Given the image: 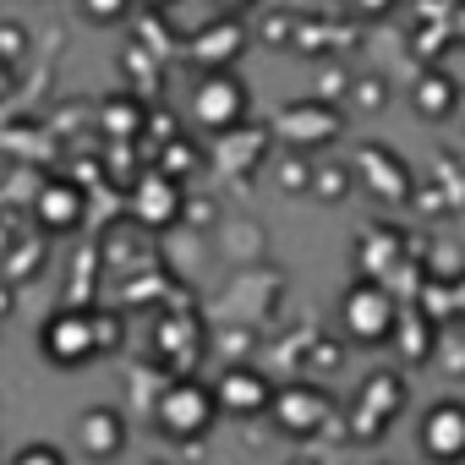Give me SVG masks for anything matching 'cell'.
<instances>
[{
  "label": "cell",
  "mask_w": 465,
  "mask_h": 465,
  "mask_svg": "<svg viewBox=\"0 0 465 465\" xmlns=\"http://www.w3.org/2000/svg\"><path fill=\"white\" fill-rule=\"evenodd\" d=\"M39 345H45V356H50L55 367H83V361H94L99 345H104V340H99V318L83 312V307H61V312L45 318Z\"/></svg>",
  "instance_id": "1"
},
{
  "label": "cell",
  "mask_w": 465,
  "mask_h": 465,
  "mask_svg": "<svg viewBox=\"0 0 465 465\" xmlns=\"http://www.w3.org/2000/svg\"><path fill=\"white\" fill-rule=\"evenodd\" d=\"M394 318H400V312H394V296H389L378 280L351 285V291H345V302H340V323H345V334H351V340H361V345L389 340Z\"/></svg>",
  "instance_id": "2"
},
{
  "label": "cell",
  "mask_w": 465,
  "mask_h": 465,
  "mask_svg": "<svg viewBox=\"0 0 465 465\" xmlns=\"http://www.w3.org/2000/svg\"><path fill=\"white\" fill-rule=\"evenodd\" d=\"M192 115H197L203 132H219V137L236 132L242 115H247V88L230 77V72H203V83L192 94Z\"/></svg>",
  "instance_id": "3"
},
{
  "label": "cell",
  "mask_w": 465,
  "mask_h": 465,
  "mask_svg": "<svg viewBox=\"0 0 465 465\" xmlns=\"http://www.w3.org/2000/svg\"><path fill=\"white\" fill-rule=\"evenodd\" d=\"M219 416V400L203 389V383H170L164 394H159V432H170V438H203L208 432V421Z\"/></svg>",
  "instance_id": "4"
},
{
  "label": "cell",
  "mask_w": 465,
  "mask_h": 465,
  "mask_svg": "<svg viewBox=\"0 0 465 465\" xmlns=\"http://www.w3.org/2000/svg\"><path fill=\"white\" fill-rule=\"evenodd\" d=\"M416 438H421V454H427L432 465H465V400H438V405H427Z\"/></svg>",
  "instance_id": "5"
},
{
  "label": "cell",
  "mask_w": 465,
  "mask_h": 465,
  "mask_svg": "<svg viewBox=\"0 0 465 465\" xmlns=\"http://www.w3.org/2000/svg\"><path fill=\"white\" fill-rule=\"evenodd\" d=\"M400 405H405V383H400L394 372L367 378V383H361V394L351 400V427H356V438H361V443H372V438L400 416Z\"/></svg>",
  "instance_id": "6"
},
{
  "label": "cell",
  "mask_w": 465,
  "mask_h": 465,
  "mask_svg": "<svg viewBox=\"0 0 465 465\" xmlns=\"http://www.w3.org/2000/svg\"><path fill=\"white\" fill-rule=\"evenodd\" d=\"M269 411H274V421H280L285 432H296V438H302V432H318V427L329 421V411H334V405H329V394H323L318 383H291V389H280V394H274V405H269Z\"/></svg>",
  "instance_id": "7"
},
{
  "label": "cell",
  "mask_w": 465,
  "mask_h": 465,
  "mask_svg": "<svg viewBox=\"0 0 465 465\" xmlns=\"http://www.w3.org/2000/svg\"><path fill=\"white\" fill-rule=\"evenodd\" d=\"M213 400H219V411H236V416H258V411H269V405H274V383H269V378H263L258 367H230V372L219 378Z\"/></svg>",
  "instance_id": "8"
},
{
  "label": "cell",
  "mask_w": 465,
  "mask_h": 465,
  "mask_svg": "<svg viewBox=\"0 0 465 465\" xmlns=\"http://www.w3.org/2000/svg\"><path fill=\"white\" fill-rule=\"evenodd\" d=\"M77 443H83V454H94V460H115V454L126 449V416H121L115 405L83 411V416H77Z\"/></svg>",
  "instance_id": "9"
},
{
  "label": "cell",
  "mask_w": 465,
  "mask_h": 465,
  "mask_svg": "<svg viewBox=\"0 0 465 465\" xmlns=\"http://www.w3.org/2000/svg\"><path fill=\"white\" fill-rule=\"evenodd\" d=\"M197 50V61L208 66V72H230V61H236L242 55V45H247V34H242V23L236 17H224V23H213V28H203L197 39H192Z\"/></svg>",
  "instance_id": "10"
},
{
  "label": "cell",
  "mask_w": 465,
  "mask_h": 465,
  "mask_svg": "<svg viewBox=\"0 0 465 465\" xmlns=\"http://www.w3.org/2000/svg\"><path fill=\"white\" fill-rule=\"evenodd\" d=\"M132 208H137V219L143 224H170L175 219V208H181V192H175V181L170 175H143L137 186H132Z\"/></svg>",
  "instance_id": "11"
},
{
  "label": "cell",
  "mask_w": 465,
  "mask_h": 465,
  "mask_svg": "<svg viewBox=\"0 0 465 465\" xmlns=\"http://www.w3.org/2000/svg\"><path fill=\"white\" fill-rule=\"evenodd\" d=\"M280 132L291 137V143H329L334 132H340V115L334 110H323V104H291L285 115H280Z\"/></svg>",
  "instance_id": "12"
},
{
  "label": "cell",
  "mask_w": 465,
  "mask_h": 465,
  "mask_svg": "<svg viewBox=\"0 0 465 465\" xmlns=\"http://www.w3.org/2000/svg\"><path fill=\"white\" fill-rule=\"evenodd\" d=\"M39 213H45V224H55V230H66V224H77V213H83V197L72 192V186H45L39 192Z\"/></svg>",
  "instance_id": "13"
},
{
  "label": "cell",
  "mask_w": 465,
  "mask_h": 465,
  "mask_svg": "<svg viewBox=\"0 0 465 465\" xmlns=\"http://www.w3.org/2000/svg\"><path fill=\"white\" fill-rule=\"evenodd\" d=\"M416 104H421L427 115H443V110L454 104V83H449V77H421V94H416Z\"/></svg>",
  "instance_id": "14"
},
{
  "label": "cell",
  "mask_w": 465,
  "mask_h": 465,
  "mask_svg": "<svg viewBox=\"0 0 465 465\" xmlns=\"http://www.w3.org/2000/svg\"><path fill=\"white\" fill-rule=\"evenodd\" d=\"M12 465H66V454L55 443H28V449L12 454Z\"/></svg>",
  "instance_id": "15"
},
{
  "label": "cell",
  "mask_w": 465,
  "mask_h": 465,
  "mask_svg": "<svg viewBox=\"0 0 465 465\" xmlns=\"http://www.w3.org/2000/svg\"><path fill=\"white\" fill-rule=\"evenodd\" d=\"M83 12H88L94 23H121V17L132 12V0H83Z\"/></svg>",
  "instance_id": "16"
},
{
  "label": "cell",
  "mask_w": 465,
  "mask_h": 465,
  "mask_svg": "<svg viewBox=\"0 0 465 465\" xmlns=\"http://www.w3.org/2000/svg\"><path fill=\"white\" fill-rule=\"evenodd\" d=\"M23 39H28V34H23L17 23L0 28V61H17V55H23Z\"/></svg>",
  "instance_id": "17"
},
{
  "label": "cell",
  "mask_w": 465,
  "mask_h": 465,
  "mask_svg": "<svg viewBox=\"0 0 465 465\" xmlns=\"http://www.w3.org/2000/svg\"><path fill=\"white\" fill-rule=\"evenodd\" d=\"M312 186H318L323 197H340V192L351 186V175H345V170H323V181H312Z\"/></svg>",
  "instance_id": "18"
},
{
  "label": "cell",
  "mask_w": 465,
  "mask_h": 465,
  "mask_svg": "<svg viewBox=\"0 0 465 465\" xmlns=\"http://www.w3.org/2000/svg\"><path fill=\"white\" fill-rule=\"evenodd\" d=\"M351 6H356V12H361V17H383V12H389V6H394V0H351Z\"/></svg>",
  "instance_id": "19"
},
{
  "label": "cell",
  "mask_w": 465,
  "mask_h": 465,
  "mask_svg": "<svg viewBox=\"0 0 465 465\" xmlns=\"http://www.w3.org/2000/svg\"><path fill=\"white\" fill-rule=\"evenodd\" d=\"M12 83H17V72H12V61H0V99L12 94Z\"/></svg>",
  "instance_id": "20"
},
{
  "label": "cell",
  "mask_w": 465,
  "mask_h": 465,
  "mask_svg": "<svg viewBox=\"0 0 465 465\" xmlns=\"http://www.w3.org/2000/svg\"><path fill=\"white\" fill-rule=\"evenodd\" d=\"M219 6H224V12H247V6H252V0H219Z\"/></svg>",
  "instance_id": "21"
},
{
  "label": "cell",
  "mask_w": 465,
  "mask_h": 465,
  "mask_svg": "<svg viewBox=\"0 0 465 465\" xmlns=\"http://www.w3.org/2000/svg\"><path fill=\"white\" fill-rule=\"evenodd\" d=\"M12 312V291H0V318H6Z\"/></svg>",
  "instance_id": "22"
},
{
  "label": "cell",
  "mask_w": 465,
  "mask_h": 465,
  "mask_svg": "<svg viewBox=\"0 0 465 465\" xmlns=\"http://www.w3.org/2000/svg\"><path fill=\"white\" fill-rule=\"evenodd\" d=\"M454 28H460V39H465V6H460V17H454Z\"/></svg>",
  "instance_id": "23"
},
{
  "label": "cell",
  "mask_w": 465,
  "mask_h": 465,
  "mask_svg": "<svg viewBox=\"0 0 465 465\" xmlns=\"http://www.w3.org/2000/svg\"><path fill=\"white\" fill-rule=\"evenodd\" d=\"M153 6H175V0H153Z\"/></svg>",
  "instance_id": "24"
},
{
  "label": "cell",
  "mask_w": 465,
  "mask_h": 465,
  "mask_svg": "<svg viewBox=\"0 0 465 465\" xmlns=\"http://www.w3.org/2000/svg\"><path fill=\"white\" fill-rule=\"evenodd\" d=\"M460 296H465V280H460Z\"/></svg>",
  "instance_id": "25"
}]
</instances>
